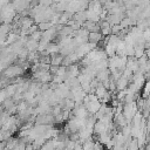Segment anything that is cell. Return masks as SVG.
Listing matches in <instances>:
<instances>
[{
  "label": "cell",
  "instance_id": "obj_1",
  "mask_svg": "<svg viewBox=\"0 0 150 150\" xmlns=\"http://www.w3.org/2000/svg\"><path fill=\"white\" fill-rule=\"evenodd\" d=\"M102 40V34L100 32H91L88 34V41L89 43H93V45H97L100 41Z\"/></svg>",
  "mask_w": 150,
  "mask_h": 150
},
{
  "label": "cell",
  "instance_id": "obj_3",
  "mask_svg": "<svg viewBox=\"0 0 150 150\" xmlns=\"http://www.w3.org/2000/svg\"><path fill=\"white\" fill-rule=\"evenodd\" d=\"M5 149H6V142L0 141V150H5Z\"/></svg>",
  "mask_w": 150,
  "mask_h": 150
},
{
  "label": "cell",
  "instance_id": "obj_4",
  "mask_svg": "<svg viewBox=\"0 0 150 150\" xmlns=\"http://www.w3.org/2000/svg\"><path fill=\"white\" fill-rule=\"evenodd\" d=\"M25 150H34V148L32 146V144H28L27 146H26V149Z\"/></svg>",
  "mask_w": 150,
  "mask_h": 150
},
{
  "label": "cell",
  "instance_id": "obj_2",
  "mask_svg": "<svg viewBox=\"0 0 150 150\" xmlns=\"http://www.w3.org/2000/svg\"><path fill=\"white\" fill-rule=\"evenodd\" d=\"M127 83H128V80L125 79V76H122V77H120L118 81H117V88H118V89H124L125 86H127Z\"/></svg>",
  "mask_w": 150,
  "mask_h": 150
},
{
  "label": "cell",
  "instance_id": "obj_5",
  "mask_svg": "<svg viewBox=\"0 0 150 150\" xmlns=\"http://www.w3.org/2000/svg\"><path fill=\"white\" fill-rule=\"evenodd\" d=\"M0 87H1V81H0Z\"/></svg>",
  "mask_w": 150,
  "mask_h": 150
}]
</instances>
